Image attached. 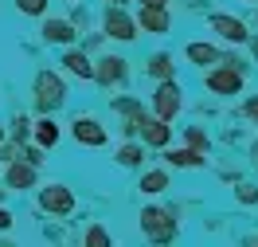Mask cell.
<instances>
[{
    "mask_svg": "<svg viewBox=\"0 0 258 247\" xmlns=\"http://www.w3.org/2000/svg\"><path fill=\"white\" fill-rule=\"evenodd\" d=\"M145 75L153 82H168L176 79V55H168V51H153L145 59Z\"/></svg>",
    "mask_w": 258,
    "mask_h": 247,
    "instance_id": "cell-19",
    "label": "cell"
},
{
    "mask_svg": "<svg viewBox=\"0 0 258 247\" xmlns=\"http://www.w3.org/2000/svg\"><path fill=\"white\" fill-rule=\"evenodd\" d=\"M239 247H258V228L246 231V235H239Z\"/></svg>",
    "mask_w": 258,
    "mask_h": 247,
    "instance_id": "cell-35",
    "label": "cell"
},
{
    "mask_svg": "<svg viewBox=\"0 0 258 247\" xmlns=\"http://www.w3.org/2000/svg\"><path fill=\"white\" fill-rule=\"evenodd\" d=\"M63 75L67 79H79V82H94V55H86V51L75 43V47H63Z\"/></svg>",
    "mask_w": 258,
    "mask_h": 247,
    "instance_id": "cell-14",
    "label": "cell"
},
{
    "mask_svg": "<svg viewBox=\"0 0 258 247\" xmlns=\"http://www.w3.org/2000/svg\"><path fill=\"white\" fill-rule=\"evenodd\" d=\"M67 20H71V24H75V32H86V28H90V12H86V8H82V4H75V8H71V12H67Z\"/></svg>",
    "mask_w": 258,
    "mask_h": 247,
    "instance_id": "cell-28",
    "label": "cell"
},
{
    "mask_svg": "<svg viewBox=\"0 0 258 247\" xmlns=\"http://www.w3.org/2000/svg\"><path fill=\"white\" fill-rule=\"evenodd\" d=\"M113 161L121 165V169H145V161H149V149L133 137V141H121V145H113Z\"/></svg>",
    "mask_w": 258,
    "mask_h": 247,
    "instance_id": "cell-18",
    "label": "cell"
},
{
    "mask_svg": "<svg viewBox=\"0 0 258 247\" xmlns=\"http://www.w3.org/2000/svg\"><path fill=\"white\" fill-rule=\"evenodd\" d=\"M231 192H235V204H242V208H258V184L254 181L231 184Z\"/></svg>",
    "mask_w": 258,
    "mask_h": 247,
    "instance_id": "cell-24",
    "label": "cell"
},
{
    "mask_svg": "<svg viewBox=\"0 0 258 247\" xmlns=\"http://www.w3.org/2000/svg\"><path fill=\"white\" fill-rule=\"evenodd\" d=\"M242 137H246V133H242V130H227V133H223V141H227V145H239Z\"/></svg>",
    "mask_w": 258,
    "mask_h": 247,
    "instance_id": "cell-36",
    "label": "cell"
},
{
    "mask_svg": "<svg viewBox=\"0 0 258 247\" xmlns=\"http://www.w3.org/2000/svg\"><path fill=\"white\" fill-rule=\"evenodd\" d=\"M208 32L215 35V43L219 47H246V39H250V24L235 12H208Z\"/></svg>",
    "mask_w": 258,
    "mask_h": 247,
    "instance_id": "cell-3",
    "label": "cell"
},
{
    "mask_svg": "<svg viewBox=\"0 0 258 247\" xmlns=\"http://www.w3.org/2000/svg\"><path fill=\"white\" fill-rule=\"evenodd\" d=\"M28 137H32V122H28L24 114H16L12 122H8V141H16V145H24Z\"/></svg>",
    "mask_w": 258,
    "mask_h": 247,
    "instance_id": "cell-26",
    "label": "cell"
},
{
    "mask_svg": "<svg viewBox=\"0 0 258 247\" xmlns=\"http://www.w3.org/2000/svg\"><path fill=\"white\" fill-rule=\"evenodd\" d=\"M4 137H8V130H4V126H0V141H4Z\"/></svg>",
    "mask_w": 258,
    "mask_h": 247,
    "instance_id": "cell-40",
    "label": "cell"
},
{
    "mask_svg": "<svg viewBox=\"0 0 258 247\" xmlns=\"http://www.w3.org/2000/svg\"><path fill=\"white\" fill-rule=\"evenodd\" d=\"M39 184V169L28 161H12V165H4V188H12V192H28V188H35Z\"/></svg>",
    "mask_w": 258,
    "mask_h": 247,
    "instance_id": "cell-16",
    "label": "cell"
},
{
    "mask_svg": "<svg viewBox=\"0 0 258 247\" xmlns=\"http://www.w3.org/2000/svg\"><path fill=\"white\" fill-rule=\"evenodd\" d=\"M168 188H172V169H164V165H145L141 169V177H137L141 196H164Z\"/></svg>",
    "mask_w": 258,
    "mask_h": 247,
    "instance_id": "cell-15",
    "label": "cell"
},
{
    "mask_svg": "<svg viewBox=\"0 0 258 247\" xmlns=\"http://www.w3.org/2000/svg\"><path fill=\"white\" fill-rule=\"evenodd\" d=\"M161 161H164V169H184V173H196V169H208V153H196V149H188V145H168V149H161Z\"/></svg>",
    "mask_w": 258,
    "mask_h": 247,
    "instance_id": "cell-13",
    "label": "cell"
},
{
    "mask_svg": "<svg viewBox=\"0 0 258 247\" xmlns=\"http://www.w3.org/2000/svg\"><path fill=\"white\" fill-rule=\"evenodd\" d=\"M12 224H16V216H12L8 208H4V204H0V235H4V231L12 228Z\"/></svg>",
    "mask_w": 258,
    "mask_h": 247,
    "instance_id": "cell-32",
    "label": "cell"
},
{
    "mask_svg": "<svg viewBox=\"0 0 258 247\" xmlns=\"http://www.w3.org/2000/svg\"><path fill=\"white\" fill-rule=\"evenodd\" d=\"M246 4H258V0H246Z\"/></svg>",
    "mask_w": 258,
    "mask_h": 247,
    "instance_id": "cell-43",
    "label": "cell"
},
{
    "mask_svg": "<svg viewBox=\"0 0 258 247\" xmlns=\"http://www.w3.org/2000/svg\"><path fill=\"white\" fill-rule=\"evenodd\" d=\"M137 8H172V0H133Z\"/></svg>",
    "mask_w": 258,
    "mask_h": 247,
    "instance_id": "cell-33",
    "label": "cell"
},
{
    "mask_svg": "<svg viewBox=\"0 0 258 247\" xmlns=\"http://www.w3.org/2000/svg\"><path fill=\"white\" fill-rule=\"evenodd\" d=\"M250 165L258 169V137H254V145H250Z\"/></svg>",
    "mask_w": 258,
    "mask_h": 247,
    "instance_id": "cell-37",
    "label": "cell"
},
{
    "mask_svg": "<svg viewBox=\"0 0 258 247\" xmlns=\"http://www.w3.org/2000/svg\"><path fill=\"white\" fill-rule=\"evenodd\" d=\"M98 32L106 35V39H113V43H133V39L141 35V32H137V20H133L129 8H106Z\"/></svg>",
    "mask_w": 258,
    "mask_h": 247,
    "instance_id": "cell-8",
    "label": "cell"
},
{
    "mask_svg": "<svg viewBox=\"0 0 258 247\" xmlns=\"http://www.w3.org/2000/svg\"><path fill=\"white\" fill-rule=\"evenodd\" d=\"M94 82L110 94H121L129 86V59L117 55V51H102L94 59Z\"/></svg>",
    "mask_w": 258,
    "mask_h": 247,
    "instance_id": "cell-6",
    "label": "cell"
},
{
    "mask_svg": "<svg viewBox=\"0 0 258 247\" xmlns=\"http://www.w3.org/2000/svg\"><path fill=\"white\" fill-rule=\"evenodd\" d=\"M79 247H113V235H110V228H106L102 220H90V224L82 228V235H79Z\"/></svg>",
    "mask_w": 258,
    "mask_h": 247,
    "instance_id": "cell-22",
    "label": "cell"
},
{
    "mask_svg": "<svg viewBox=\"0 0 258 247\" xmlns=\"http://www.w3.org/2000/svg\"><path fill=\"white\" fill-rule=\"evenodd\" d=\"M184 86H180V79H168V82H157L153 86V94H149V114L161 118V122H176L180 114H184Z\"/></svg>",
    "mask_w": 258,
    "mask_h": 247,
    "instance_id": "cell-5",
    "label": "cell"
},
{
    "mask_svg": "<svg viewBox=\"0 0 258 247\" xmlns=\"http://www.w3.org/2000/svg\"><path fill=\"white\" fill-rule=\"evenodd\" d=\"M39 35H43V43H55V47H75L79 43V32L67 16H43L39 20Z\"/></svg>",
    "mask_w": 258,
    "mask_h": 247,
    "instance_id": "cell-12",
    "label": "cell"
},
{
    "mask_svg": "<svg viewBox=\"0 0 258 247\" xmlns=\"http://www.w3.org/2000/svg\"><path fill=\"white\" fill-rule=\"evenodd\" d=\"M20 161H28V165H35V169H39V165L47 161V149H39V145H28L24 153H20Z\"/></svg>",
    "mask_w": 258,
    "mask_h": 247,
    "instance_id": "cell-29",
    "label": "cell"
},
{
    "mask_svg": "<svg viewBox=\"0 0 258 247\" xmlns=\"http://www.w3.org/2000/svg\"><path fill=\"white\" fill-rule=\"evenodd\" d=\"M200 82H204V90H208L211 98H239L242 90H246V75L235 71V67H223V63L200 71Z\"/></svg>",
    "mask_w": 258,
    "mask_h": 247,
    "instance_id": "cell-4",
    "label": "cell"
},
{
    "mask_svg": "<svg viewBox=\"0 0 258 247\" xmlns=\"http://www.w3.org/2000/svg\"><path fill=\"white\" fill-rule=\"evenodd\" d=\"M133 20H137V32H145V35H168L176 28L172 8H137Z\"/></svg>",
    "mask_w": 258,
    "mask_h": 247,
    "instance_id": "cell-11",
    "label": "cell"
},
{
    "mask_svg": "<svg viewBox=\"0 0 258 247\" xmlns=\"http://www.w3.org/2000/svg\"><path fill=\"white\" fill-rule=\"evenodd\" d=\"M180 204H145L137 224H141V235H145L153 247H168L176 243L180 235Z\"/></svg>",
    "mask_w": 258,
    "mask_h": 247,
    "instance_id": "cell-1",
    "label": "cell"
},
{
    "mask_svg": "<svg viewBox=\"0 0 258 247\" xmlns=\"http://www.w3.org/2000/svg\"><path fill=\"white\" fill-rule=\"evenodd\" d=\"M75 208H79V200H75V192H71L67 184L51 181V184L39 188V212H47L51 220H71Z\"/></svg>",
    "mask_w": 258,
    "mask_h": 247,
    "instance_id": "cell-7",
    "label": "cell"
},
{
    "mask_svg": "<svg viewBox=\"0 0 258 247\" xmlns=\"http://www.w3.org/2000/svg\"><path fill=\"white\" fill-rule=\"evenodd\" d=\"M102 43H106V35H102V32H94V35H86V39H82V51L90 55V51H98Z\"/></svg>",
    "mask_w": 258,
    "mask_h": 247,
    "instance_id": "cell-31",
    "label": "cell"
},
{
    "mask_svg": "<svg viewBox=\"0 0 258 247\" xmlns=\"http://www.w3.org/2000/svg\"><path fill=\"white\" fill-rule=\"evenodd\" d=\"M110 110L117 114V122L141 118L145 114V98H141V94H110Z\"/></svg>",
    "mask_w": 258,
    "mask_h": 247,
    "instance_id": "cell-21",
    "label": "cell"
},
{
    "mask_svg": "<svg viewBox=\"0 0 258 247\" xmlns=\"http://www.w3.org/2000/svg\"><path fill=\"white\" fill-rule=\"evenodd\" d=\"M16 12L32 16V20H43V16H51V0H16Z\"/></svg>",
    "mask_w": 258,
    "mask_h": 247,
    "instance_id": "cell-25",
    "label": "cell"
},
{
    "mask_svg": "<svg viewBox=\"0 0 258 247\" xmlns=\"http://www.w3.org/2000/svg\"><path fill=\"white\" fill-rule=\"evenodd\" d=\"M129 0H106V8H125Z\"/></svg>",
    "mask_w": 258,
    "mask_h": 247,
    "instance_id": "cell-38",
    "label": "cell"
},
{
    "mask_svg": "<svg viewBox=\"0 0 258 247\" xmlns=\"http://www.w3.org/2000/svg\"><path fill=\"white\" fill-rule=\"evenodd\" d=\"M71 137H75L79 145H86V149H106L110 145V130H106L94 114H79L75 118V122H71Z\"/></svg>",
    "mask_w": 258,
    "mask_h": 247,
    "instance_id": "cell-9",
    "label": "cell"
},
{
    "mask_svg": "<svg viewBox=\"0 0 258 247\" xmlns=\"http://www.w3.org/2000/svg\"><path fill=\"white\" fill-rule=\"evenodd\" d=\"M67 98H71V86H67V75L63 71H39L32 82V102L39 114H59L67 106Z\"/></svg>",
    "mask_w": 258,
    "mask_h": 247,
    "instance_id": "cell-2",
    "label": "cell"
},
{
    "mask_svg": "<svg viewBox=\"0 0 258 247\" xmlns=\"http://www.w3.org/2000/svg\"><path fill=\"white\" fill-rule=\"evenodd\" d=\"M246 24H250V28H258V12H254V16H250V20H246Z\"/></svg>",
    "mask_w": 258,
    "mask_h": 247,
    "instance_id": "cell-39",
    "label": "cell"
},
{
    "mask_svg": "<svg viewBox=\"0 0 258 247\" xmlns=\"http://www.w3.org/2000/svg\"><path fill=\"white\" fill-rule=\"evenodd\" d=\"M235 114L242 118V122H250V126H258V94H246V98L235 106Z\"/></svg>",
    "mask_w": 258,
    "mask_h": 247,
    "instance_id": "cell-27",
    "label": "cell"
},
{
    "mask_svg": "<svg viewBox=\"0 0 258 247\" xmlns=\"http://www.w3.org/2000/svg\"><path fill=\"white\" fill-rule=\"evenodd\" d=\"M0 247H16V243H0Z\"/></svg>",
    "mask_w": 258,
    "mask_h": 247,
    "instance_id": "cell-41",
    "label": "cell"
},
{
    "mask_svg": "<svg viewBox=\"0 0 258 247\" xmlns=\"http://www.w3.org/2000/svg\"><path fill=\"white\" fill-rule=\"evenodd\" d=\"M20 157V145L16 141H8V137H4V141H0V165H12Z\"/></svg>",
    "mask_w": 258,
    "mask_h": 247,
    "instance_id": "cell-30",
    "label": "cell"
},
{
    "mask_svg": "<svg viewBox=\"0 0 258 247\" xmlns=\"http://www.w3.org/2000/svg\"><path fill=\"white\" fill-rule=\"evenodd\" d=\"M184 145L188 149H196V153H211V133L204 130V126H184Z\"/></svg>",
    "mask_w": 258,
    "mask_h": 247,
    "instance_id": "cell-23",
    "label": "cell"
},
{
    "mask_svg": "<svg viewBox=\"0 0 258 247\" xmlns=\"http://www.w3.org/2000/svg\"><path fill=\"white\" fill-rule=\"evenodd\" d=\"M172 122H161V118H153L145 110V114H141V133H137V141H141V145L145 149H157V153H161V149H168L172 145Z\"/></svg>",
    "mask_w": 258,
    "mask_h": 247,
    "instance_id": "cell-10",
    "label": "cell"
},
{
    "mask_svg": "<svg viewBox=\"0 0 258 247\" xmlns=\"http://www.w3.org/2000/svg\"><path fill=\"white\" fill-rule=\"evenodd\" d=\"M246 55H250V63L258 67V32L250 35V39H246Z\"/></svg>",
    "mask_w": 258,
    "mask_h": 247,
    "instance_id": "cell-34",
    "label": "cell"
},
{
    "mask_svg": "<svg viewBox=\"0 0 258 247\" xmlns=\"http://www.w3.org/2000/svg\"><path fill=\"white\" fill-rule=\"evenodd\" d=\"M219 43L215 39H192V43H184V63H192L196 71H208V67L219 63Z\"/></svg>",
    "mask_w": 258,
    "mask_h": 247,
    "instance_id": "cell-17",
    "label": "cell"
},
{
    "mask_svg": "<svg viewBox=\"0 0 258 247\" xmlns=\"http://www.w3.org/2000/svg\"><path fill=\"white\" fill-rule=\"evenodd\" d=\"M32 137H35V145H39V149H55V145H59V137H63V126H59L51 114H43L39 122H32Z\"/></svg>",
    "mask_w": 258,
    "mask_h": 247,
    "instance_id": "cell-20",
    "label": "cell"
},
{
    "mask_svg": "<svg viewBox=\"0 0 258 247\" xmlns=\"http://www.w3.org/2000/svg\"><path fill=\"white\" fill-rule=\"evenodd\" d=\"M0 200H4V188H0Z\"/></svg>",
    "mask_w": 258,
    "mask_h": 247,
    "instance_id": "cell-42",
    "label": "cell"
}]
</instances>
